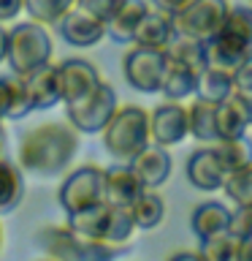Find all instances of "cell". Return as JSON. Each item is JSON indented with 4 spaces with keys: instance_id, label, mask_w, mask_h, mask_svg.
Listing matches in <instances>:
<instances>
[{
    "instance_id": "6da1fadb",
    "label": "cell",
    "mask_w": 252,
    "mask_h": 261,
    "mask_svg": "<svg viewBox=\"0 0 252 261\" xmlns=\"http://www.w3.org/2000/svg\"><path fill=\"white\" fill-rule=\"evenodd\" d=\"M79 152V130L71 122H41L19 139L16 163L24 174L62 177Z\"/></svg>"
},
{
    "instance_id": "7a4b0ae2",
    "label": "cell",
    "mask_w": 252,
    "mask_h": 261,
    "mask_svg": "<svg viewBox=\"0 0 252 261\" xmlns=\"http://www.w3.org/2000/svg\"><path fill=\"white\" fill-rule=\"evenodd\" d=\"M249 55H252V6L231 3L219 30L209 41H203V57H206V65L233 71Z\"/></svg>"
},
{
    "instance_id": "3957f363",
    "label": "cell",
    "mask_w": 252,
    "mask_h": 261,
    "mask_svg": "<svg viewBox=\"0 0 252 261\" xmlns=\"http://www.w3.org/2000/svg\"><path fill=\"white\" fill-rule=\"evenodd\" d=\"M36 245L44 256L60 258V261H103L128 253V245H109L103 240H89V237H81L79 231H73L68 223L38 228Z\"/></svg>"
},
{
    "instance_id": "277c9868",
    "label": "cell",
    "mask_w": 252,
    "mask_h": 261,
    "mask_svg": "<svg viewBox=\"0 0 252 261\" xmlns=\"http://www.w3.org/2000/svg\"><path fill=\"white\" fill-rule=\"evenodd\" d=\"M103 147L114 161H130L133 155H138L149 139V112L138 103H125L117 106L109 122L101 130Z\"/></svg>"
},
{
    "instance_id": "5b68a950",
    "label": "cell",
    "mask_w": 252,
    "mask_h": 261,
    "mask_svg": "<svg viewBox=\"0 0 252 261\" xmlns=\"http://www.w3.org/2000/svg\"><path fill=\"white\" fill-rule=\"evenodd\" d=\"M54 57V41L49 33V24H41L36 19L19 22L8 30V49L6 63L11 65V73L24 76L27 71L49 63Z\"/></svg>"
},
{
    "instance_id": "8992f818",
    "label": "cell",
    "mask_w": 252,
    "mask_h": 261,
    "mask_svg": "<svg viewBox=\"0 0 252 261\" xmlns=\"http://www.w3.org/2000/svg\"><path fill=\"white\" fill-rule=\"evenodd\" d=\"M119 106V98H117V90L109 82H101L92 93L84 95L81 101L76 103H68L65 106V117L79 134H101L103 125L109 122V117L114 114V109Z\"/></svg>"
},
{
    "instance_id": "52a82bcc",
    "label": "cell",
    "mask_w": 252,
    "mask_h": 261,
    "mask_svg": "<svg viewBox=\"0 0 252 261\" xmlns=\"http://www.w3.org/2000/svg\"><path fill=\"white\" fill-rule=\"evenodd\" d=\"M57 201L65 212H76L89 207V204L103 201V166L84 163V166L68 169L62 174Z\"/></svg>"
},
{
    "instance_id": "ba28073f",
    "label": "cell",
    "mask_w": 252,
    "mask_h": 261,
    "mask_svg": "<svg viewBox=\"0 0 252 261\" xmlns=\"http://www.w3.org/2000/svg\"><path fill=\"white\" fill-rule=\"evenodd\" d=\"M168 63L166 49H149V46H130L122 57V73L125 82L138 93H160V79Z\"/></svg>"
},
{
    "instance_id": "9c48e42d",
    "label": "cell",
    "mask_w": 252,
    "mask_h": 261,
    "mask_svg": "<svg viewBox=\"0 0 252 261\" xmlns=\"http://www.w3.org/2000/svg\"><path fill=\"white\" fill-rule=\"evenodd\" d=\"M228 8H231V0H193L174 14V28L179 36L209 41L219 30Z\"/></svg>"
},
{
    "instance_id": "30bf717a",
    "label": "cell",
    "mask_w": 252,
    "mask_h": 261,
    "mask_svg": "<svg viewBox=\"0 0 252 261\" xmlns=\"http://www.w3.org/2000/svg\"><path fill=\"white\" fill-rule=\"evenodd\" d=\"M57 82H60V103H76L103 82L95 63L84 57H65L57 63Z\"/></svg>"
},
{
    "instance_id": "8fae6325",
    "label": "cell",
    "mask_w": 252,
    "mask_h": 261,
    "mask_svg": "<svg viewBox=\"0 0 252 261\" xmlns=\"http://www.w3.org/2000/svg\"><path fill=\"white\" fill-rule=\"evenodd\" d=\"M149 112V139L160 147H176L187 136V106L184 101H163Z\"/></svg>"
},
{
    "instance_id": "7c38bea8",
    "label": "cell",
    "mask_w": 252,
    "mask_h": 261,
    "mask_svg": "<svg viewBox=\"0 0 252 261\" xmlns=\"http://www.w3.org/2000/svg\"><path fill=\"white\" fill-rule=\"evenodd\" d=\"M57 33L62 36L65 44L87 49V46H98L106 38V22L98 19L95 14H89L87 8H81L79 3L71 6L60 19L54 22Z\"/></svg>"
},
{
    "instance_id": "4fadbf2b",
    "label": "cell",
    "mask_w": 252,
    "mask_h": 261,
    "mask_svg": "<svg viewBox=\"0 0 252 261\" xmlns=\"http://www.w3.org/2000/svg\"><path fill=\"white\" fill-rule=\"evenodd\" d=\"M184 171H187L190 185L203 191V193L223 191V182L228 177V169L223 166V161L217 158V152H214L211 144H198L195 147V150L187 155Z\"/></svg>"
},
{
    "instance_id": "5bb4252c",
    "label": "cell",
    "mask_w": 252,
    "mask_h": 261,
    "mask_svg": "<svg viewBox=\"0 0 252 261\" xmlns=\"http://www.w3.org/2000/svg\"><path fill=\"white\" fill-rule=\"evenodd\" d=\"M128 163H130L133 174L138 177V182H141L144 188H163L168 182L171 171H174V161H171L168 147H160L154 142H149Z\"/></svg>"
},
{
    "instance_id": "9a60e30c",
    "label": "cell",
    "mask_w": 252,
    "mask_h": 261,
    "mask_svg": "<svg viewBox=\"0 0 252 261\" xmlns=\"http://www.w3.org/2000/svg\"><path fill=\"white\" fill-rule=\"evenodd\" d=\"M141 188L144 185L138 182L128 161H114L111 166H103V201L114 207H130Z\"/></svg>"
},
{
    "instance_id": "2e32d148",
    "label": "cell",
    "mask_w": 252,
    "mask_h": 261,
    "mask_svg": "<svg viewBox=\"0 0 252 261\" xmlns=\"http://www.w3.org/2000/svg\"><path fill=\"white\" fill-rule=\"evenodd\" d=\"M24 87L30 93V101H33V109L36 112H46V109H54L60 103V82H57V63H44L38 68L27 71L22 76Z\"/></svg>"
},
{
    "instance_id": "e0dca14e",
    "label": "cell",
    "mask_w": 252,
    "mask_h": 261,
    "mask_svg": "<svg viewBox=\"0 0 252 261\" xmlns=\"http://www.w3.org/2000/svg\"><path fill=\"white\" fill-rule=\"evenodd\" d=\"M174 36H176L174 14L160 11V8L149 6V8H146V14H144V19L138 22V28H136L133 41H130V44L149 46V49H166Z\"/></svg>"
},
{
    "instance_id": "ac0fdd59",
    "label": "cell",
    "mask_w": 252,
    "mask_h": 261,
    "mask_svg": "<svg viewBox=\"0 0 252 261\" xmlns=\"http://www.w3.org/2000/svg\"><path fill=\"white\" fill-rule=\"evenodd\" d=\"M195 82H198V71L182 60H176V57H168L160 79V93L168 101H187V98L195 95Z\"/></svg>"
},
{
    "instance_id": "d6986e66",
    "label": "cell",
    "mask_w": 252,
    "mask_h": 261,
    "mask_svg": "<svg viewBox=\"0 0 252 261\" xmlns=\"http://www.w3.org/2000/svg\"><path fill=\"white\" fill-rule=\"evenodd\" d=\"M228 223H231V207L223 201H201L198 207H193L190 215V228L198 240H206L211 234L228 231Z\"/></svg>"
},
{
    "instance_id": "ffe728a7",
    "label": "cell",
    "mask_w": 252,
    "mask_h": 261,
    "mask_svg": "<svg viewBox=\"0 0 252 261\" xmlns=\"http://www.w3.org/2000/svg\"><path fill=\"white\" fill-rule=\"evenodd\" d=\"M130 215H133L136 228L152 231L166 220V199L160 196V188H141V193L130 201Z\"/></svg>"
},
{
    "instance_id": "44dd1931",
    "label": "cell",
    "mask_w": 252,
    "mask_h": 261,
    "mask_svg": "<svg viewBox=\"0 0 252 261\" xmlns=\"http://www.w3.org/2000/svg\"><path fill=\"white\" fill-rule=\"evenodd\" d=\"M146 8H149V0H125L117 8V14L106 22V36L111 41H117V44H130L138 22L144 19Z\"/></svg>"
},
{
    "instance_id": "7402d4cb",
    "label": "cell",
    "mask_w": 252,
    "mask_h": 261,
    "mask_svg": "<svg viewBox=\"0 0 252 261\" xmlns=\"http://www.w3.org/2000/svg\"><path fill=\"white\" fill-rule=\"evenodd\" d=\"M24 199V171L0 152V218L14 212Z\"/></svg>"
},
{
    "instance_id": "603a6c76",
    "label": "cell",
    "mask_w": 252,
    "mask_h": 261,
    "mask_svg": "<svg viewBox=\"0 0 252 261\" xmlns=\"http://www.w3.org/2000/svg\"><path fill=\"white\" fill-rule=\"evenodd\" d=\"M214 109H217V103L206 101V98H198V95L187 103V134H190L198 144L217 142Z\"/></svg>"
},
{
    "instance_id": "cb8c5ba5",
    "label": "cell",
    "mask_w": 252,
    "mask_h": 261,
    "mask_svg": "<svg viewBox=\"0 0 252 261\" xmlns=\"http://www.w3.org/2000/svg\"><path fill=\"white\" fill-rule=\"evenodd\" d=\"M109 210H111L109 201L89 204V207H84V210L65 212V215H68V220H65V223H68L73 231H79L81 237H89V240H103L106 220H109Z\"/></svg>"
},
{
    "instance_id": "d4e9b609",
    "label": "cell",
    "mask_w": 252,
    "mask_h": 261,
    "mask_svg": "<svg viewBox=\"0 0 252 261\" xmlns=\"http://www.w3.org/2000/svg\"><path fill=\"white\" fill-rule=\"evenodd\" d=\"M233 93V73L225 68H214V65H203L198 71V82H195V95L206 98L211 103L225 101Z\"/></svg>"
},
{
    "instance_id": "484cf974",
    "label": "cell",
    "mask_w": 252,
    "mask_h": 261,
    "mask_svg": "<svg viewBox=\"0 0 252 261\" xmlns=\"http://www.w3.org/2000/svg\"><path fill=\"white\" fill-rule=\"evenodd\" d=\"M214 147L217 158L223 161V166L228 171L233 169H241L252 163V142L247 136H239V139H217V142H211Z\"/></svg>"
},
{
    "instance_id": "4316f807",
    "label": "cell",
    "mask_w": 252,
    "mask_h": 261,
    "mask_svg": "<svg viewBox=\"0 0 252 261\" xmlns=\"http://www.w3.org/2000/svg\"><path fill=\"white\" fill-rule=\"evenodd\" d=\"M214 125H217V139H239V136H247V120L241 117V112L233 106L231 98L217 103L214 109Z\"/></svg>"
},
{
    "instance_id": "83f0119b",
    "label": "cell",
    "mask_w": 252,
    "mask_h": 261,
    "mask_svg": "<svg viewBox=\"0 0 252 261\" xmlns=\"http://www.w3.org/2000/svg\"><path fill=\"white\" fill-rule=\"evenodd\" d=\"M198 253L201 258H211V261H233L239 258V240L231 231L211 234L206 240H198Z\"/></svg>"
},
{
    "instance_id": "f1b7e54d",
    "label": "cell",
    "mask_w": 252,
    "mask_h": 261,
    "mask_svg": "<svg viewBox=\"0 0 252 261\" xmlns=\"http://www.w3.org/2000/svg\"><path fill=\"white\" fill-rule=\"evenodd\" d=\"M136 231L133 215L128 207H114L109 210V220H106V231H103V242L109 245H128L130 237Z\"/></svg>"
},
{
    "instance_id": "f546056e",
    "label": "cell",
    "mask_w": 252,
    "mask_h": 261,
    "mask_svg": "<svg viewBox=\"0 0 252 261\" xmlns=\"http://www.w3.org/2000/svg\"><path fill=\"white\" fill-rule=\"evenodd\" d=\"M166 52H168V57H176V60L187 63L195 71H201L203 65H206V57H203V41H198V38L179 36L176 33V36L171 38V44L166 46Z\"/></svg>"
},
{
    "instance_id": "4dcf8cb0",
    "label": "cell",
    "mask_w": 252,
    "mask_h": 261,
    "mask_svg": "<svg viewBox=\"0 0 252 261\" xmlns=\"http://www.w3.org/2000/svg\"><path fill=\"white\" fill-rule=\"evenodd\" d=\"M71 6H76V0H22V11L41 24H54Z\"/></svg>"
},
{
    "instance_id": "1f68e13d",
    "label": "cell",
    "mask_w": 252,
    "mask_h": 261,
    "mask_svg": "<svg viewBox=\"0 0 252 261\" xmlns=\"http://www.w3.org/2000/svg\"><path fill=\"white\" fill-rule=\"evenodd\" d=\"M223 191L233 204H252V163L228 171Z\"/></svg>"
},
{
    "instance_id": "d6a6232c",
    "label": "cell",
    "mask_w": 252,
    "mask_h": 261,
    "mask_svg": "<svg viewBox=\"0 0 252 261\" xmlns=\"http://www.w3.org/2000/svg\"><path fill=\"white\" fill-rule=\"evenodd\" d=\"M14 76H16V73H14ZM33 112H36V109H33L27 87H24L22 76H16L14 79V93H11V106H8V117L6 120H24Z\"/></svg>"
},
{
    "instance_id": "836d02e7",
    "label": "cell",
    "mask_w": 252,
    "mask_h": 261,
    "mask_svg": "<svg viewBox=\"0 0 252 261\" xmlns=\"http://www.w3.org/2000/svg\"><path fill=\"white\" fill-rule=\"evenodd\" d=\"M228 231L236 240H249L252 237V204H236V210H231Z\"/></svg>"
},
{
    "instance_id": "e575fe53",
    "label": "cell",
    "mask_w": 252,
    "mask_h": 261,
    "mask_svg": "<svg viewBox=\"0 0 252 261\" xmlns=\"http://www.w3.org/2000/svg\"><path fill=\"white\" fill-rule=\"evenodd\" d=\"M81 8H87L89 14H95L98 19L109 22L114 14H117V8L125 3V0H76Z\"/></svg>"
},
{
    "instance_id": "d590c367",
    "label": "cell",
    "mask_w": 252,
    "mask_h": 261,
    "mask_svg": "<svg viewBox=\"0 0 252 261\" xmlns=\"http://www.w3.org/2000/svg\"><path fill=\"white\" fill-rule=\"evenodd\" d=\"M233 73V90H241V93H252V55L244 57V60L231 71Z\"/></svg>"
},
{
    "instance_id": "8d00e7d4",
    "label": "cell",
    "mask_w": 252,
    "mask_h": 261,
    "mask_svg": "<svg viewBox=\"0 0 252 261\" xmlns=\"http://www.w3.org/2000/svg\"><path fill=\"white\" fill-rule=\"evenodd\" d=\"M233 101V106L241 112V117L247 120V125L252 128V93H241V90H233L231 95H228Z\"/></svg>"
},
{
    "instance_id": "74e56055",
    "label": "cell",
    "mask_w": 252,
    "mask_h": 261,
    "mask_svg": "<svg viewBox=\"0 0 252 261\" xmlns=\"http://www.w3.org/2000/svg\"><path fill=\"white\" fill-rule=\"evenodd\" d=\"M14 73L11 76H0V122L8 117V106H11V93H14Z\"/></svg>"
},
{
    "instance_id": "f35d334b",
    "label": "cell",
    "mask_w": 252,
    "mask_h": 261,
    "mask_svg": "<svg viewBox=\"0 0 252 261\" xmlns=\"http://www.w3.org/2000/svg\"><path fill=\"white\" fill-rule=\"evenodd\" d=\"M22 14V0H0V22H14Z\"/></svg>"
},
{
    "instance_id": "ab89813d",
    "label": "cell",
    "mask_w": 252,
    "mask_h": 261,
    "mask_svg": "<svg viewBox=\"0 0 252 261\" xmlns=\"http://www.w3.org/2000/svg\"><path fill=\"white\" fill-rule=\"evenodd\" d=\"M187 3H193V0H149V6L160 8V11H168V14H176L182 11Z\"/></svg>"
},
{
    "instance_id": "60d3db41",
    "label": "cell",
    "mask_w": 252,
    "mask_h": 261,
    "mask_svg": "<svg viewBox=\"0 0 252 261\" xmlns=\"http://www.w3.org/2000/svg\"><path fill=\"white\" fill-rule=\"evenodd\" d=\"M6 49H8V30L0 22V63H6Z\"/></svg>"
},
{
    "instance_id": "b9f144b4",
    "label": "cell",
    "mask_w": 252,
    "mask_h": 261,
    "mask_svg": "<svg viewBox=\"0 0 252 261\" xmlns=\"http://www.w3.org/2000/svg\"><path fill=\"white\" fill-rule=\"evenodd\" d=\"M171 258H201V253L198 250H176V253H171Z\"/></svg>"
},
{
    "instance_id": "7bdbcfd3",
    "label": "cell",
    "mask_w": 252,
    "mask_h": 261,
    "mask_svg": "<svg viewBox=\"0 0 252 261\" xmlns=\"http://www.w3.org/2000/svg\"><path fill=\"white\" fill-rule=\"evenodd\" d=\"M3 150H6V134L0 130V152H3Z\"/></svg>"
},
{
    "instance_id": "ee69618b",
    "label": "cell",
    "mask_w": 252,
    "mask_h": 261,
    "mask_svg": "<svg viewBox=\"0 0 252 261\" xmlns=\"http://www.w3.org/2000/svg\"><path fill=\"white\" fill-rule=\"evenodd\" d=\"M0 248H3V226H0Z\"/></svg>"
},
{
    "instance_id": "f6af8a7d",
    "label": "cell",
    "mask_w": 252,
    "mask_h": 261,
    "mask_svg": "<svg viewBox=\"0 0 252 261\" xmlns=\"http://www.w3.org/2000/svg\"><path fill=\"white\" fill-rule=\"evenodd\" d=\"M0 130H3V122H0Z\"/></svg>"
},
{
    "instance_id": "bcb514c9",
    "label": "cell",
    "mask_w": 252,
    "mask_h": 261,
    "mask_svg": "<svg viewBox=\"0 0 252 261\" xmlns=\"http://www.w3.org/2000/svg\"><path fill=\"white\" fill-rule=\"evenodd\" d=\"M249 6H252V0H249Z\"/></svg>"
},
{
    "instance_id": "7dc6e473",
    "label": "cell",
    "mask_w": 252,
    "mask_h": 261,
    "mask_svg": "<svg viewBox=\"0 0 252 261\" xmlns=\"http://www.w3.org/2000/svg\"><path fill=\"white\" fill-rule=\"evenodd\" d=\"M249 240H252V237H249Z\"/></svg>"
}]
</instances>
